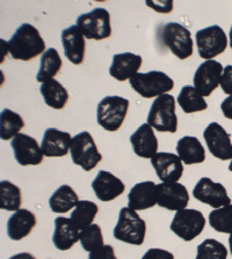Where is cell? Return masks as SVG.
<instances>
[{
	"mask_svg": "<svg viewBox=\"0 0 232 259\" xmlns=\"http://www.w3.org/2000/svg\"><path fill=\"white\" fill-rule=\"evenodd\" d=\"M7 50L13 59L29 62L46 52V43L32 24L23 23L7 42Z\"/></svg>",
	"mask_w": 232,
	"mask_h": 259,
	"instance_id": "1",
	"label": "cell"
},
{
	"mask_svg": "<svg viewBox=\"0 0 232 259\" xmlns=\"http://www.w3.org/2000/svg\"><path fill=\"white\" fill-rule=\"evenodd\" d=\"M129 100L122 96H106L97 105V124L106 131L115 132L127 117Z\"/></svg>",
	"mask_w": 232,
	"mask_h": 259,
	"instance_id": "2",
	"label": "cell"
},
{
	"mask_svg": "<svg viewBox=\"0 0 232 259\" xmlns=\"http://www.w3.org/2000/svg\"><path fill=\"white\" fill-rule=\"evenodd\" d=\"M148 124L160 132L176 133L178 117L176 115V100L171 94H162L153 101L148 116Z\"/></svg>",
	"mask_w": 232,
	"mask_h": 259,
	"instance_id": "3",
	"label": "cell"
},
{
	"mask_svg": "<svg viewBox=\"0 0 232 259\" xmlns=\"http://www.w3.org/2000/svg\"><path fill=\"white\" fill-rule=\"evenodd\" d=\"M146 224L136 210L123 207L120 210L119 221L114 228V237L128 244L142 245L145 238Z\"/></svg>",
	"mask_w": 232,
	"mask_h": 259,
	"instance_id": "4",
	"label": "cell"
},
{
	"mask_svg": "<svg viewBox=\"0 0 232 259\" xmlns=\"http://www.w3.org/2000/svg\"><path fill=\"white\" fill-rule=\"evenodd\" d=\"M70 154L72 162L85 171H91L103 160L92 135L83 131L72 138Z\"/></svg>",
	"mask_w": 232,
	"mask_h": 259,
	"instance_id": "5",
	"label": "cell"
},
{
	"mask_svg": "<svg viewBox=\"0 0 232 259\" xmlns=\"http://www.w3.org/2000/svg\"><path fill=\"white\" fill-rule=\"evenodd\" d=\"M129 81L134 91L145 99L166 94L174 87V81L166 73L160 71L136 73Z\"/></svg>",
	"mask_w": 232,
	"mask_h": 259,
	"instance_id": "6",
	"label": "cell"
},
{
	"mask_svg": "<svg viewBox=\"0 0 232 259\" xmlns=\"http://www.w3.org/2000/svg\"><path fill=\"white\" fill-rule=\"evenodd\" d=\"M76 26L88 39L103 40L109 38L112 35L111 14L103 7H97L88 13L79 15Z\"/></svg>",
	"mask_w": 232,
	"mask_h": 259,
	"instance_id": "7",
	"label": "cell"
},
{
	"mask_svg": "<svg viewBox=\"0 0 232 259\" xmlns=\"http://www.w3.org/2000/svg\"><path fill=\"white\" fill-rule=\"evenodd\" d=\"M162 43L179 59H187L193 56L194 43L192 34L185 26L178 22H170L162 28Z\"/></svg>",
	"mask_w": 232,
	"mask_h": 259,
	"instance_id": "8",
	"label": "cell"
},
{
	"mask_svg": "<svg viewBox=\"0 0 232 259\" xmlns=\"http://www.w3.org/2000/svg\"><path fill=\"white\" fill-rule=\"evenodd\" d=\"M206 226V219L200 210L181 209L174 215L170 228L186 242L193 241L202 233Z\"/></svg>",
	"mask_w": 232,
	"mask_h": 259,
	"instance_id": "9",
	"label": "cell"
},
{
	"mask_svg": "<svg viewBox=\"0 0 232 259\" xmlns=\"http://www.w3.org/2000/svg\"><path fill=\"white\" fill-rule=\"evenodd\" d=\"M196 44L201 58L213 60L227 48V36L219 26H210L196 32Z\"/></svg>",
	"mask_w": 232,
	"mask_h": 259,
	"instance_id": "10",
	"label": "cell"
},
{
	"mask_svg": "<svg viewBox=\"0 0 232 259\" xmlns=\"http://www.w3.org/2000/svg\"><path fill=\"white\" fill-rule=\"evenodd\" d=\"M195 199L209 205L215 209L231 205V198L227 194L225 186L222 183H215L209 177H202L193 190Z\"/></svg>",
	"mask_w": 232,
	"mask_h": 259,
	"instance_id": "11",
	"label": "cell"
},
{
	"mask_svg": "<svg viewBox=\"0 0 232 259\" xmlns=\"http://www.w3.org/2000/svg\"><path fill=\"white\" fill-rule=\"evenodd\" d=\"M157 204L169 210L185 209L189 202V193L185 185L178 182H161L157 184Z\"/></svg>",
	"mask_w": 232,
	"mask_h": 259,
	"instance_id": "12",
	"label": "cell"
},
{
	"mask_svg": "<svg viewBox=\"0 0 232 259\" xmlns=\"http://www.w3.org/2000/svg\"><path fill=\"white\" fill-rule=\"evenodd\" d=\"M16 162L22 167L27 165H39L43 161L42 149L34 138L19 133L11 140Z\"/></svg>",
	"mask_w": 232,
	"mask_h": 259,
	"instance_id": "13",
	"label": "cell"
},
{
	"mask_svg": "<svg viewBox=\"0 0 232 259\" xmlns=\"http://www.w3.org/2000/svg\"><path fill=\"white\" fill-rule=\"evenodd\" d=\"M203 138L211 155L221 161L232 160L231 136L218 123H210L203 131Z\"/></svg>",
	"mask_w": 232,
	"mask_h": 259,
	"instance_id": "14",
	"label": "cell"
},
{
	"mask_svg": "<svg viewBox=\"0 0 232 259\" xmlns=\"http://www.w3.org/2000/svg\"><path fill=\"white\" fill-rule=\"evenodd\" d=\"M223 70V65L214 59L206 60L198 66L194 75V87L203 97L209 96L215 89L221 86Z\"/></svg>",
	"mask_w": 232,
	"mask_h": 259,
	"instance_id": "15",
	"label": "cell"
},
{
	"mask_svg": "<svg viewBox=\"0 0 232 259\" xmlns=\"http://www.w3.org/2000/svg\"><path fill=\"white\" fill-rule=\"evenodd\" d=\"M151 164L162 182H178L184 175L182 161L176 154L157 153L151 159Z\"/></svg>",
	"mask_w": 232,
	"mask_h": 259,
	"instance_id": "16",
	"label": "cell"
},
{
	"mask_svg": "<svg viewBox=\"0 0 232 259\" xmlns=\"http://www.w3.org/2000/svg\"><path fill=\"white\" fill-rule=\"evenodd\" d=\"M92 188L97 199L106 202L120 197L124 192L125 185L119 177L113 175L112 172L101 170L92 182Z\"/></svg>",
	"mask_w": 232,
	"mask_h": 259,
	"instance_id": "17",
	"label": "cell"
},
{
	"mask_svg": "<svg viewBox=\"0 0 232 259\" xmlns=\"http://www.w3.org/2000/svg\"><path fill=\"white\" fill-rule=\"evenodd\" d=\"M72 137L70 133L57 128H48L43 135L41 149L44 156L62 157L69 153Z\"/></svg>",
	"mask_w": 232,
	"mask_h": 259,
	"instance_id": "18",
	"label": "cell"
},
{
	"mask_svg": "<svg viewBox=\"0 0 232 259\" xmlns=\"http://www.w3.org/2000/svg\"><path fill=\"white\" fill-rule=\"evenodd\" d=\"M62 43L65 57L72 64L80 65L85 59L86 42L85 36L77 26H71L62 32Z\"/></svg>",
	"mask_w": 232,
	"mask_h": 259,
	"instance_id": "19",
	"label": "cell"
},
{
	"mask_svg": "<svg viewBox=\"0 0 232 259\" xmlns=\"http://www.w3.org/2000/svg\"><path fill=\"white\" fill-rule=\"evenodd\" d=\"M134 153L143 159H152L158 153V139L153 128L146 123L141 125L130 137Z\"/></svg>",
	"mask_w": 232,
	"mask_h": 259,
	"instance_id": "20",
	"label": "cell"
},
{
	"mask_svg": "<svg viewBox=\"0 0 232 259\" xmlns=\"http://www.w3.org/2000/svg\"><path fill=\"white\" fill-rule=\"evenodd\" d=\"M128 207L134 210H144L157 205V184L152 181H145L132 186L129 192Z\"/></svg>",
	"mask_w": 232,
	"mask_h": 259,
	"instance_id": "21",
	"label": "cell"
},
{
	"mask_svg": "<svg viewBox=\"0 0 232 259\" xmlns=\"http://www.w3.org/2000/svg\"><path fill=\"white\" fill-rule=\"evenodd\" d=\"M142 57L132 54V52H124L117 54L113 57V63L109 67V74L117 81L130 80L132 75L138 73L142 66Z\"/></svg>",
	"mask_w": 232,
	"mask_h": 259,
	"instance_id": "22",
	"label": "cell"
},
{
	"mask_svg": "<svg viewBox=\"0 0 232 259\" xmlns=\"http://www.w3.org/2000/svg\"><path fill=\"white\" fill-rule=\"evenodd\" d=\"M80 233L70 218L58 217L55 219V232L52 242L59 251L70 250L79 241Z\"/></svg>",
	"mask_w": 232,
	"mask_h": 259,
	"instance_id": "23",
	"label": "cell"
},
{
	"mask_svg": "<svg viewBox=\"0 0 232 259\" xmlns=\"http://www.w3.org/2000/svg\"><path fill=\"white\" fill-rule=\"evenodd\" d=\"M36 226V217L28 209H19L7 220V235L12 241H21Z\"/></svg>",
	"mask_w": 232,
	"mask_h": 259,
	"instance_id": "24",
	"label": "cell"
},
{
	"mask_svg": "<svg viewBox=\"0 0 232 259\" xmlns=\"http://www.w3.org/2000/svg\"><path fill=\"white\" fill-rule=\"evenodd\" d=\"M177 153L180 160L187 165L203 163L206 160V151L196 137L186 136L179 139Z\"/></svg>",
	"mask_w": 232,
	"mask_h": 259,
	"instance_id": "25",
	"label": "cell"
},
{
	"mask_svg": "<svg viewBox=\"0 0 232 259\" xmlns=\"http://www.w3.org/2000/svg\"><path fill=\"white\" fill-rule=\"evenodd\" d=\"M40 92L48 107L62 110L69 101V93L62 83L52 79L41 84Z\"/></svg>",
	"mask_w": 232,
	"mask_h": 259,
	"instance_id": "26",
	"label": "cell"
},
{
	"mask_svg": "<svg viewBox=\"0 0 232 259\" xmlns=\"http://www.w3.org/2000/svg\"><path fill=\"white\" fill-rule=\"evenodd\" d=\"M62 65L63 62L58 51L55 48H49L40 59V70L36 75V81L44 83L52 80L59 73Z\"/></svg>",
	"mask_w": 232,
	"mask_h": 259,
	"instance_id": "27",
	"label": "cell"
},
{
	"mask_svg": "<svg viewBox=\"0 0 232 259\" xmlns=\"http://www.w3.org/2000/svg\"><path fill=\"white\" fill-rule=\"evenodd\" d=\"M79 202L78 196L71 186L64 184L59 186L49 199V207L54 213L64 214L75 208Z\"/></svg>",
	"mask_w": 232,
	"mask_h": 259,
	"instance_id": "28",
	"label": "cell"
},
{
	"mask_svg": "<svg viewBox=\"0 0 232 259\" xmlns=\"http://www.w3.org/2000/svg\"><path fill=\"white\" fill-rule=\"evenodd\" d=\"M99 213V207L95 202L89 200H79L71 213L70 219L80 232L93 225V221Z\"/></svg>",
	"mask_w": 232,
	"mask_h": 259,
	"instance_id": "29",
	"label": "cell"
},
{
	"mask_svg": "<svg viewBox=\"0 0 232 259\" xmlns=\"http://www.w3.org/2000/svg\"><path fill=\"white\" fill-rule=\"evenodd\" d=\"M177 101L186 113L203 111L208 108V104L203 99V96L196 91V88L192 86L182 87Z\"/></svg>",
	"mask_w": 232,
	"mask_h": 259,
	"instance_id": "30",
	"label": "cell"
},
{
	"mask_svg": "<svg viewBox=\"0 0 232 259\" xmlns=\"http://www.w3.org/2000/svg\"><path fill=\"white\" fill-rule=\"evenodd\" d=\"M21 204L22 197L19 186L10 181L0 182V208L8 212H18Z\"/></svg>",
	"mask_w": 232,
	"mask_h": 259,
	"instance_id": "31",
	"label": "cell"
},
{
	"mask_svg": "<svg viewBox=\"0 0 232 259\" xmlns=\"http://www.w3.org/2000/svg\"><path fill=\"white\" fill-rule=\"evenodd\" d=\"M24 127L22 117L10 109H4L0 115V138L2 140H10L19 135Z\"/></svg>",
	"mask_w": 232,
	"mask_h": 259,
	"instance_id": "32",
	"label": "cell"
},
{
	"mask_svg": "<svg viewBox=\"0 0 232 259\" xmlns=\"http://www.w3.org/2000/svg\"><path fill=\"white\" fill-rule=\"evenodd\" d=\"M209 225L218 233L232 235V204L210 212Z\"/></svg>",
	"mask_w": 232,
	"mask_h": 259,
	"instance_id": "33",
	"label": "cell"
},
{
	"mask_svg": "<svg viewBox=\"0 0 232 259\" xmlns=\"http://www.w3.org/2000/svg\"><path fill=\"white\" fill-rule=\"evenodd\" d=\"M80 244L86 252H93L104 246V236L99 225L93 224L80 232Z\"/></svg>",
	"mask_w": 232,
	"mask_h": 259,
	"instance_id": "34",
	"label": "cell"
},
{
	"mask_svg": "<svg viewBox=\"0 0 232 259\" xmlns=\"http://www.w3.org/2000/svg\"><path fill=\"white\" fill-rule=\"evenodd\" d=\"M196 259H227V249L214 238H207L197 246Z\"/></svg>",
	"mask_w": 232,
	"mask_h": 259,
	"instance_id": "35",
	"label": "cell"
},
{
	"mask_svg": "<svg viewBox=\"0 0 232 259\" xmlns=\"http://www.w3.org/2000/svg\"><path fill=\"white\" fill-rule=\"evenodd\" d=\"M221 87L225 94L232 95V65H227L223 70L221 78Z\"/></svg>",
	"mask_w": 232,
	"mask_h": 259,
	"instance_id": "36",
	"label": "cell"
},
{
	"mask_svg": "<svg viewBox=\"0 0 232 259\" xmlns=\"http://www.w3.org/2000/svg\"><path fill=\"white\" fill-rule=\"evenodd\" d=\"M88 259H117L114 252V249L112 245H104L103 248L93 251L89 253Z\"/></svg>",
	"mask_w": 232,
	"mask_h": 259,
	"instance_id": "37",
	"label": "cell"
},
{
	"mask_svg": "<svg viewBox=\"0 0 232 259\" xmlns=\"http://www.w3.org/2000/svg\"><path fill=\"white\" fill-rule=\"evenodd\" d=\"M142 259H174V256L169 251L162 249H150L146 251Z\"/></svg>",
	"mask_w": 232,
	"mask_h": 259,
	"instance_id": "38",
	"label": "cell"
},
{
	"mask_svg": "<svg viewBox=\"0 0 232 259\" xmlns=\"http://www.w3.org/2000/svg\"><path fill=\"white\" fill-rule=\"evenodd\" d=\"M146 5L158 13H170L173 10V2H146Z\"/></svg>",
	"mask_w": 232,
	"mask_h": 259,
	"instance_id": "39",
	"label": "cell"
},
{
	"mask_svg": "<svg viewBox=\"0 0 232 259\" xmlns=\"http://www.w3.org/2000/svg\"><path fill=\"white\" fill-rule=\"evenodd\" d=\"M221 110L225 118L232 120V95H229L221 104Z\"/></svg>",
	"mask_w": 232,
	"mask_h": 259,
	"instance_id": "40",
	"label": "cell"
},
{
	"mask_svg": "<svg viewBox=\"0 0 232 259\" xmlns=\"http://www.w3.org/2000/svg\"><path fill=\"white\" fill-rule=\"evenodd\" d=\"M10 259H36L32 254L28 253V252H22V253H18L15 256H12Z\"/></svg>",
	"mask_w": 232,
	"mask_h": 259,
	"instance_id": "41",
	"label": "cell"
},
{
	"mask_svg": "<svg viewBox=\"0 0 232 259\" xmlns=\"http://www.w3.org/2000/svg\"><path fill=\"white\" fill-rule=\"evenodd\" d=\"M229 245H230V252L232 254V235H230V238H229Z\"/></svg>",
	"mask_w": 232,
	"mask_h": 259,
	"instance_id": "42",
	"label": "cell"
},
{
	"mask_svg": "<svg viewBox=\"0 0 232 259\" xmlns=\"http://www.w3.org/2000/svg\"><path fill=\"white\" fill-rule=\"evenodd\" d=\"M230 47L232 49V26H231V30H230Z\"/></svg>",
	"mask_w": 232,
	"mask_h": 259,
	"instance_id": "43",
	"label": "cell"
},
{
	"mask_svg": "<svg viewBox=\"0 0 232 259\" xmlns=\"http://www.w3.org/2000/svg\"><path fill=\"white\" fill-rule=\"evenodd\" d=\"M229 170L232 172V160H231V163H230V165H229Z\"/></svg>",
	"mask_w": 232,
	"mask_h": 259,
	"instance_id": "44",
	"label": "cell"
}]
</instances>
